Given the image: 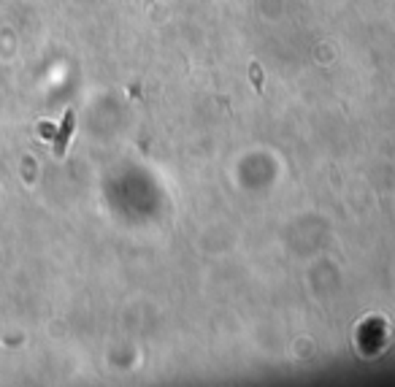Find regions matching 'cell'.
I'll use <instances>...</instances> for the list:
<instances>
[{"instance_id":"obj_1","label":"cell","mask_w":395,"mask_h":387,"mask_svg":"<svg viewBox=\"0 0 395 387\" xmlns=\"http://www.w3.org/2000/svg\"><path fill=\"white\" fill-rule=\"evenodd\" d=\"M74 111H68L65 114V122H63V128L57 133V138H54V155L57 157H63L65 155V146H68V138H71V133H74Z\"/></svg>"}]
</instances>
